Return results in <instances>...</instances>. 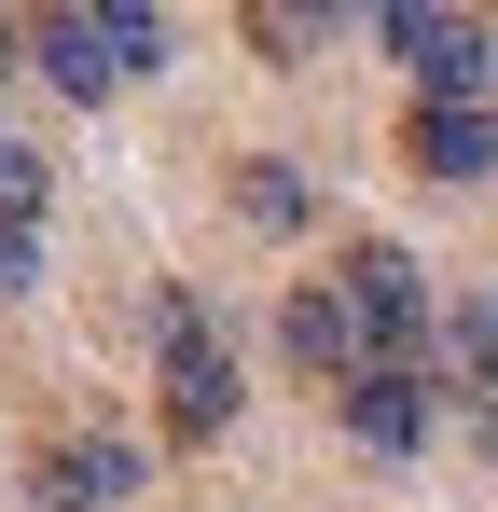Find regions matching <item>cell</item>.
I'll list each match as a JSON object with an SVG mask.
<instances>
[{"label":"cell","instance_id":"obj_1","mask_svg":"<svg viewBox=\"0 0 498 512\" xmlns=\"http://www.w3.org/2000/svg\"><path fill=\"white\" fill-rule=\"evenodd\" d=\"M332 305H346V333H360V374H415V346H429V277H415V250H360L332 277Z\"/></svg>","mask_w":498,"mask_h":512},{"label":"cell","instance_id":"obj_2","mask_svg":"<svg viewBox=\"0 0 498 512\" xmlns=\"http://www.w3.org/2000/svg\"><path fill=\"white\" fill-rule=\"evenodd\" d=\"M374 28H388V56H415V84H429V111H485V97H498V42L471 28V14H429V0H388Z\"/></svg>","mask_w":498,"mask_h":512},{"label":"cell","instance_id":"obj_3","mask_svg":"<svg viewBox=\"0 0 498 512\" xmlns=\"http://www.w3.org/2000/svg\"><path fill=\"white\" fill-rule=\"evenodd\" d=\"M222 416H236V360H222V333H208V305H194V291H166V429H180V443H208Z\"/></svg>","mask_w":498,"mask_h":512},{"label":"cell","instance_id":"obj_4","mask_svg":"<svg viewBox=\"0 0 498 512\" xmlns=\"http://www.w3.org/2000/svg\"><path fill=\"white\" fill-rule=\"evenodd\" d=\"M346 429H360L374 457H415V443H429V388H415V374H346Z\"/></svg>","mask_w":498,"mask_h":512},{"label":"cell","instance_id":"obj_5","mask_svg":"<svg viewBox=\"0 0 498 512\" xmlns=\"http://www.w3.org/2000/svg\"><path fill=\"white\" fill-rule=\"evenodd\" d=\"M125 485H139L125 443H56V457H42V512H111Z\"/></svg>","mask_w":498,"mask_h":512},{"label":"cell","instance_id":"obj_6","mask_svg":"<svg viewBox=\"0 0 498 512\" xmlns=\"http://www.w3.org/2000/svg\"><path fill=\"white\" fill-rule=\"evenodd\" d=\"M415 167L429 180H485L498 167V111H415Z\"/></svg>","mask_w":498,"mask_h":512},{"label":"cell","instance_id":"obj_7","mask_svg":"<svg viewBox=\"0 0 498 512\" xmlns=\"http://www.w3.org/2000/svg\"><path fill=\"white\" fill-rule=\"evenodd\" d=\"M42 84H56V97H111V84H125L111 42H97V14H42Z\"/></svg>","mask_w":498,"mask_h":512},{"label":"cell","instance_id":"obj_8","mask_svg":"<svg viewBox=\"0 0 498 512\" xmlns=\"http://www.w3.org/2000/svg\"><path fill=\"white\" fill-rule=\"evenodd\" d=\"M277 333H291V360H305V374H360V333H346L332 277H319V291H291V319H277Z\"/></svg>","mask_w":498,"mask_h":512},{"label":"cell","instance_id":"obj_9","mask_svg":"<svg viewBox=\"0 0 498 512\" xmlns=\"http://www.w3.org/2000/svg\"><path fill=\"white\" fill-rule=\"evenodd\" d=\"M236 208H249V222H263V236H291V222H305L319 194H305V180H291V167H236Z\"/></svg>","mask_w":498,"mask_h":512},{"label":"cell","instance_id":"obj_10","mask_svg":"<svg viewBox=\"0 0 498 512\" xmlns=\"http://www.w3.org/2000/svg\"><path fill=\"white\" fill-rule=\"evenodd\" d=\"M97 42H111V70H153V56H166V14H139V0H111V14H97Z\"/></svg>","mask_w":498,"mask_h":512},{"label":"cell","instance_id":"obj_11","mask_svg":"<svg viewBox=\"0 0 498 512\" xmlns=\"http://www.w3.org/2000/svg\"><path fill=\"white\" fill-rule=\"evenodd\" d=\"M457 360H471V374H498V291H485V305H457Z\"/></svg>","mask_w":498,"mask_h":512},{"label":"cell","instance_id":"obj_12","mask_svg":"<svg viewBox=\"0 0 498 512\" xmlns=\"http://www.w3.org/2000/svg\"><path fill=\"white\" fill-rule=\"evenodd\" d=\"M28 263H42V222H0V291H28Z\"/></svg>","mask_w":498,"mask_h":512},{"label":"cell","instance_id":"obj_13","mask_svg":"<svg viewBox=\"0 0 498 512\" xmlns=\"http://www.w3.org/2000/svg\"><path fill=\"white\" fill-rule=\"evenodd\" d=\"M485 42H498V28H485Z\"/></svg>","mask_w":498,"mask_h":512}]
</instances>
